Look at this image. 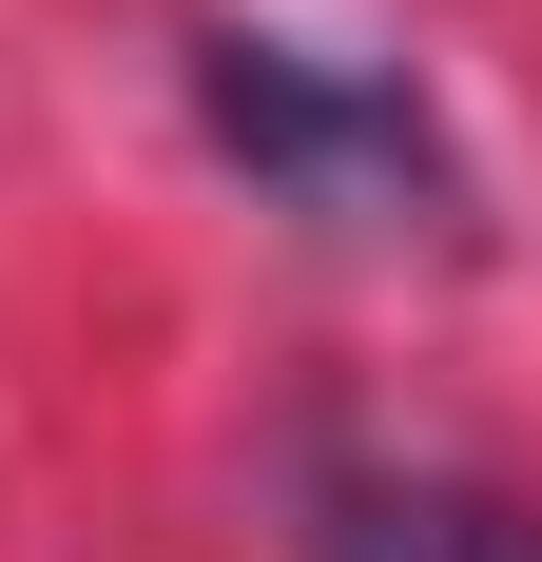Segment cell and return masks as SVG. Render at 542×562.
Masks as SVG:
<instances>
[{"label":"cell","mask_w":542,"mask_h":562,"mask_svg":"<svg viewBox=\"0 0 542 562\" xmlns=\"http://www.w3.org/2000/svg\"><path fill=\"white\" fill-rule=\"evenodd\" d=\"M194 136L252 175L271 214H310V233H465V156H445L427 78H387L349 40L214 20L194 40Z\"/></svg>","instance_id":"cell-1"},{"label":"cell","mask_w":542,"mask_h":562,"mask_svg":"<svg viewBox=\"0 0 542 562\" xmlns=\"http://www.w3.org/2000/svg\"><path fill=\"white\" fill-rule=\"evenodd\" d=\"M291 562H542V505L445 447H387V427H310L291 447Z\"/></svg>","instance_id":"cell-2"}]
</instances>
